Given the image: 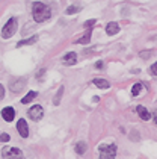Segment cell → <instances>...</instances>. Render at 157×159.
I'll list each match as a JSON object with an SVG mask.
<instances>
[{"instance_id":"obj_1","label":"cell","mask_w":157,"mask_h":159,"mask_svg":"<svg viewBox=\"0 0 157 159\" xmlns=\"http://www.w3.org/2000/svg\"><path fill=\"white\" fill-rule=\"evenodd\" d=\"M32 15H33V20L35 21L42 23V21H46V20H48L51 17V11H50V8H48L46 3L35 2L32 5Z\"/></svg>"},{"instance_id":"obj_2","label":"cell","mask_w":157,"mask_h":159,"mask_svg":"<svg viewBox=\"0 0 157 159\" xmlns=\"http://www.w3.org/2000/svg\"><path fill=\"white\" fill-rule=\"evenodd\" d=\"M17 27H18V20L15 17L9 18L6 21V25L3 26V29H2V38H5V39L6 38H11L17 32Z\"/></svg>"},{"instance_id":"obj_3","label":"cell","mask_w":157,"mask_h":159,"mask_svg":"<svg viewBox=\"0 0 157 159\" xmlns=\"http://www.w3.org/2000/svg\"><path fill=\"white\" fill-rule=\"evenodd\" d=\"M2 158L3 159H24L23 152L15 147H5L2 150Z\"/></svg>"},{"instance_id":"obj_4","label":"cell","mask_w":157,"mask_h":159,"mask_svg":"<svg viewBox=\"0 0 157 159\" xmlns=\"http://www.w3.org/2000/svg\"><path fill=\"white\" fill-rule=\"evenodd\" d=\"M100 159H115L116 156V146L109 144V146H100Z\"/></svg>"},{"instance_id":"obj_5","label":"cell","mask_w":157,"mask_h":159,"mask_svg":"<svg viewBox=\"0 0 157 159\" xmlns=\"http://www.w3.org/2000/svg\"><path fill=\"white\" fill-rule=\"evenodd\" d=\"M27 115L30 117V120H33V121H39V120L44 117L42 106H39V105H33L30 109L27 111Z\"/></svg>"},{"instance_id":"obj_6","label":"cell","mask_w":157,"mask_h":159,"mask_svg":"<svg viewBox=\"0 0 157 159\" xmlns=\"http://www.w3.org/2000/svg\"><path fill=\"white\" fill-rule=\"evenodd\" d=\"M24 86H26V80L24 79H14L9 84V89L12 93H20Z\"/></svg>"},{"instance_id":"obj_7","label":"cell","mask_w":157,"mask_h":159,"mask_svg":"<svg viewBox=\"0 0 157 159\" xmlns=\"http://www.w3.org/2000/svg\"><path fill=\"white\" fill-rule=\"evenodd\" d=\"M17 129H18V134L21 135L23 138H27V136H29V127H27V123H26L24 118H20V120H18Z\"/></svg>"},{"instance_id":"obj_8","label":"cell","mask_w":157,"mask_h":159,"mask_svg":"<svg viewBox=\"0 0 157 159\" xmlns=\"http://www.w3.org/2000/svg\"><path fill=\"white\" fill-rule=\"evenodd\" d=\"M2 117H3L5 121H12L14 117H15V111H14V108H11V106L3 108V109H2Z\"/></svg>"},{"instance_id":"obj_9","label":"cell","mask_w":157,"mask_h":159,"mask_svg":"<svg viewBox=\"0 0 157 159\" xmlns=\"http://www.w3.org/2000/svg\"><path fill=\"white\" fill-rule=\"evenodd\" d=\"M106 32H107V35H116L118 32H120V26L118 23H115V21H110L107 26H106Z\"/></svg>"},{"instance_id":"obj_10","label":"cell","mask_w":157,"mask_h":159,"mask_svg":"<svg viewBox=\"0 0 157 159\" xmlns=\"http://www.w3.org/2000/svg\"><path fill=\"white\" fill-rule=\"evenodd\" d=\"M76 62H77V55L74 52H70L63 56V64H67V65H74Z\"/></svg>"},{"instance_id":"obj_11","label":"cell","mask_w":157,"mask_h":159,"mask_svg":"<svg viewBox=\"0 0 157 159\" xmlns=\"http://www.w3.org/2000/svg\"><path fill=\"white\" fill-rule=\"evenodd\" d=\"M136 112H137V114H139V117H141V118H142V120H145V121H146V120H150V118H151V114H150V112H148V111L145 109L144 106H142V105H139V106H137V108H136Z\"/></svg>"},{"instance_id":"obj_12","label":"cell","mask_w":157,"mask_h":159,"mask_svg":"<svg viewBox=\"0 0 157 159\" xmlns=\"http://www.w3.org/2000/svg\"><path fill=\"white\" fill-rule=\"evenodd\" d=\"M92 82H94V85L98 86V88H101V89H107L109 86H110V84H109L107 80H106V79H101V77H95Z\"/></svg>"},{"instance_id":"obj_13","label":"cell","mask_w":157,"mask_h":159,"mask_svg":"<svg viewBox=\"0 0 157 159\" xmlns=\"http://www.w3.org/2000/svg\"><path fill=\"white\" fill-rule=\"evenodd\" d=\"M89 41H91V30H86L83 37L79 38L76 43H77V44H89Z\"/></svg>"},{"instance_id":"obj_14","label":"cell","mask_w":157,"mask_h":159,"mask_svg":"<svg viewBox=\"0 0 157 159\" xmlns=\"http://www.w3.org/2000/svg\"><path fill=\"white\" fill-rule=\"evenodd\" d=\"M38 41V37L33 35L32 38H29V39H23V41H20V43H17V47H23V46H29V44H33Z\"/></svg>"},{"instance_id":"obj_15","label":"cell","mask_w":157,"mask_h":159,"mask_svg":"<svg viewBox=\"0 0 157 159\" xmlns=\"http://www.w3.org/2000/svg\"><path fill=\"white\" fill-rule=\"evenodd\" d=\"M76 152H77L79 155H83L85 152H86V143H85V141H79V143L76 144Z\"/></svg>"},{"instance_id":"obj_16","label":"cell","mask_w":157,"mask_h":159,"mask_svg":"<svg viewBox=\"0 0 157 159\" xmlns=\"http://www.w3.org/2000/svg\"><path fill=\"white\" fill-rule=\"evenodd\" d=\"M62 96H63V86H60V88H59V91L56 93V97L53 98V103H55L56 106H58V105L60 103V98H62Z\"/></svg>"},{"instance_id":"obj_17","label":"cell","mask_w":157,"mask_h":159,"mask_svg":"<svg viewBox=\"0 0 157 159\" xmlns=\"http://www.w3.org/2000/svg\"><path fill=\"white\" fill-rule=\"evenodd\" d=\"M35 97H36V91H30V93H29L26 97L21 98V103H29V102H32Z\"/></svg>"},{"instance_id":"obj_18","label":"cell","mask_w":157,"mask_h":159,"mask_svg":"<svg viewBox=\"0 0 157 159\" xmlns=\"http://www.w3.org/2000/svg\"><path fill=\"white\" fill-rule=\"evenodd\" d=\"M80 9H82L80 6H77V5H72V6H70V8H67V11H65V14H67V15H71V14L79 12Z\"/></svg>"},{"instance_id":"obj_19","label":"cell","mask_w":157,"mask_h":159,"mask_svg":"<svg viewBox=\"0 0 157 159\" xmlns=\"http://www.w3.org/2000/svg\"><path fill=\"white\" fill-rule=\"evenodd\" d=\"M141 91H142V85L141 84H134L133 85V88H132V94L136 97V96H139L141 94Z\"/></svg>"},{"instance_id":"obj_20","label":"cell","mask_w":157,"mask_h":159,"mask_svg":"<svg viewBox=\"0 0 157 159\" xmlns=\"http://www.w3.org/2000/svg\"><path fill=\"white\" fill-rule=\"evenodd\" d=\"M11 139V136L8 134H0V143H8Z\"/></svg>"},{"instance_id":"obj_21","label":"cell","mask_w":157,"mask_h":159,"mask_svg":"<svg viewBox=\"0 0 157 159\" xmlns=\"http://www.w3.org/2000/svg\"><path fill=\"white\" fill-rule=\"evenodd\" d=\"M150 74H153V76H157V62H154L151 67H150Z\"/></svg>"},{"instance_id":"obj_22","label":"cell","mask_w":157,"mask_h":159,"mask_svg":"<svg viewBox=\"0 0 157 159\" xmlns=\"http://www.w3.org/2000/svg\"><path fill=\"white\" fill-rule=\"evenodd\" d=\"M95 25V20H89V21H86V23H85V29H88V27H91V26H94Z\"/></svg>"},{"instance_id":"obj_23","label":"cell","mask_w":157,"mask_h":159,"mask_svg":"<svg viewBox=\"0 0 157 159\" xmlns=\"http://www.w3.org/2000/svg\"><path fill=\"white\" fill-rule=\"evenodd\" d=\"M103 67H104L103 61H97L95 62V68H97V70H103Z\"/></svg>"},{"instance_id":"obj_24","label":"cell","mask_w":157,"mask_h":159,"mask_svg":"<svg viewBox=\"0 0 157 159\" xmlns=\"http://www.w3.org/2000/svg\"><path fill=\"white\" fill-rule=\"evenodd\" d=\"M5 97V88H3V85L0 84V100Z\"/></svg>"},{"instance_id":"obj_25","label":"cell","mask_w":157,"mask_h":159,"mask_svg":"<svg viewBox=\"0 0 157 159\" xmlns=\"http://www.w3.org/2000/svg\"><path fill=\"white\" fill-rule=\"evenodd\" d=\"M148 55H151V52H141V56H142L144 59H146V58H148Z\"/></svg>"},{"instance_id":"obj_26","label":"cell","mask_w":157,"mask_h":159,"mask_svg":"<svg viewBox=\"0 0 157 159\" xmlns=\"http://www.w3.org/2000/svg\"><path fill=\"white\" fill-rule=\"evenodd\" d=\"M44 73H46V70H44V68H42V70H39V73H38V77H41V76H42Z\"/></svg>"},{"instance_id":"obj_27","label":"cell","mask_w":157,"mask_h":159,"mask_svg":"<svg viewBox=\"0 0 157 159\" xmlns=\"http://www.w3.org/2000/svg\"><path fill=\"white\" fill-rule=\"evenodd\" d=\"M154 121H156V124H157V117H156V118H154Z\"/></svg>"},{"instance_id":"obj_28","label":"cell","mask_w":157,"mask_h":159,"mask_svg":"<svg viewBox=\"0 0 157 159\" xmlns=\"http://www.w3.org/2000/svg\"><path fill=\"white\" fill-rule=\"evenodd\" d=\"M154 39H157V37H156V38H154Z\"/></svg>"}]
</instances>
